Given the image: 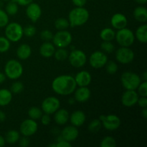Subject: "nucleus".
<instances>
[{
    "instance_id": "obj_20",
    "label": "nucleus",
    "mask_w": 147,
    "mask_h": 147,
    "mask_svg": "<svg viewBox=\"0 0 147 147\" xmlns=\"http://www.w3.org/2000/svg\"><path fill=\"white\" fill-rule=\"evenodd\" d=\"M69 119H70L72 125L76 126V127H80V126H83V124H84V123L86 122V116L84 112L80 110H77L75 111L70 115Z\"/></svg>"
},
{
    "instance_id": "obj_33",
    "label": "nucleus",
    "mask_w": 147,
    "mask_h": 147,
    "mask_svg": "<svg viewBox=\"0 0 147 147\" xmlns=\"http://www.w3.org/2000/svg\"><path fill=\"white\" fill-rule=\"evenodd\" d=\"M102 123L100 119H94L88 125V130L92 133H97L101 128Z\"/></svg>"
},
{
    "instance_id": "obj_41",
    "label": "nucleus",
    "mask_w": 147,
    "mask_h": 147,
    "mask_svg": "<svg viewBox=\"0 0 147 147\" xmlns=\"http://www.w3.org/2000/svg\"><path fill=\"white\" fill-rule=\"evenodd\" d=\"M138 94L140 96L147 97V81H143L138 86Z\"/></svg>"
},
{
    "instance_id": "obj_27",
    "label": "nucleus",
    "mask_w": 147,
    "mask_h": 147,
    "mask_svg": "<svg viewBox=\"0 0 147 147\" xmlns=\"http://www.w3.org/2000/svg\"><path fill=\"white\" fill-rule=\"evenodd\" d=\"M116 32L112 28H104L100 33V37L103 41H112L115 39Z\"/></svg>"
},
{
    "instance_id": "obj_3",
    "label": "nucleus",
    "mask_w": 147,
    "mask_h": 147,
    "mask_svg": "<svg viewBox=\"0 0 147 147\" xmlns=\"http://www.w3.org/2000/svg\"><path fill=\"white\" fill-rule=\"evenodd\" d=\"M23 71L24 69L21 63L14 59L7 61L4 66V74L11 80L20 78L22 76Z\"/></svg>"
},
{
    "instance_id": "obj_10",
    "label": "nucleus",
    "mask_w": 147,
    "mask_h": 147,
    "mask_svg": "<svg viewBox=\"0 0 147 147\" xmlns=\"http://www.w3.org/2000/svg\"><path fill=\"white\" fill-rule=\"evenodd\" d=\"M60 107V102L57 98L54 96L47 97L45 99L41 104L42 111L45 113L53 114L55 113Z\"/></svg>"
},
{
    "instance_id": "obj_51",
    "label": "nucleus",
    "mask_w": 147,
    "mask_h": 147,
    "mask_svg": "<svg viewBox=\"0 0 147 147\" xmlns=\"http://www.w3.org/2000/svg\"><path fill=\"white\" fill-rule=\"evenodd\" d=\"M142 116L144 119H146L147 118V109L146 108H144L142 111Z\"/></svg>"
},
{
    "instance_id": "obj_26",
    "label": "nucleus",
    "mask_w": 147,
    "mask_h": 147,
    "mask_svg": "<svg viewBox=\"0 0 147 147\" xmlns=\"http://www.w3.org/2000/svg\"><path fill=\"white\" fill-rule=\"evenodd\" d=\"M136 39L142 43H146L147 41V24H144L139 26L136 31Z\"/></svg>"
},
{
    "instance_id": "obj_53",
    "label": "nucleus",
    "mask_w": 147,
    "mask_h": 147,
    "mask_svg": "<svg viewBox=\"0 0 147 147\" xmlns=\"http://www.w3.org/2000/svg\"><path fill=\"white\" fill-rule=\"evenodd\" d=\"M135 1L139 4H145L146 3L147 0H135Z\"/></svg>"
},
{
    "instance_id": "obj_25",
    "label": "nucleus",
    "mask_w": 147,
    "mask_h": 147,
    "mask_svg": "<svg viewBox=\"0 0 147 147\" xmlns=\"http://www.w3.org/2000/svg\"><path fill=\"white\" fill-rule=\"evenodd\" d=\"M12 100V93L7 88L0 89V106H5L9 104Z\"/></svg>"
},
{
    "instance_id": "obj_38",
    "label": "nucleus",
    "mask_w": 147,
    "mask_h": 147,
    "mask_svg": "<svg viewBox=\"0 0 147 147\" xmlns=\"http://www.w3.org/2000/svg\"><path fill=\"white\" fill-rule=\"evenodd\" d=\"M24 90V85L22 82L17 81L15 83H12L11 86V93H15V94H17V93H20L21 92L23 91Z\"/></svg>"
},
{
    "instance_id": "obj_22",
    "label": "nucleus",
    "mask_w": 147,
    "mask_h": 147,
    "mask_svg": "<svg viewBox=\"0 0 147 147\" xmlns=\"http://www.w3.org/2000/svg\"><path fill=\"white\" fill-rule=\"evenodd\" d=\"M55 51V47L53 43L50 42H45L40 47V54L42 57L48 58L51 57L54 55Z\"/></svg>"
},
{
    "instance_id": "obj_44",
    "label": "nucleus",
    "mask_w": 147,
    "mask_h": 147,
    "mask_svg": "<svg viewBox=\"0 0 147 147\" xmlns=\"http://www.w3.org/2000/svg\"><path fill=\"white\" fill-rule=\"evenodd\" d=\"M18 142H19V145H20V146L26 147V146H28L29 145H30V139H28L27 136H23L22 138L19 139Z\"/></svg>"
},
{
    "instance_id": "obj_30",
    "label": "nucleus",
    "mask_w": 147,
    "mask_h": 147,
    "mask_svg": "<svg viewBox=\"0 0 147 147\" xmlns=\"http://www.w3.org/2000/svg\"><path fill=\"white\" fill-rule=\"evenodd\" d=\"M6 12L8 15L9 16H13L15 15L17 12H18L19 10V7H18V4L14 1L13 0H11V1H9L7 3V6H6Z\"/></svg>"
},
{
    "instance_id": "obj_14",
    "label": "nucleus",
    "mask_w": 147,
    "mask_h": 147,
    "mask_svg": "<svg viewBox=\"0 0 147 147\" xmlns=\"http://www.w3.org/2000/svg\"><path fill=\"white\" fill-rule=\"evenodd\" d=\"M139 94L135 90H126L121 96V103L126 107H131L137 103Z\"/></svg>"
},
{
    "instance_id": "obj_37",
    "label": "nucleus",
    "mask_w": 147,
    "mask_h": 147,
    "mask_svg": "<svg viewBox=\"0 0 147 147\" xmlns=\"http://www.w3.org/2000/svg\"><path fill=\"white\" fill-rule=\"evenodd\" d=\"M100 47L106 53H111L115 50V46L111 41H103L100 45Z\"/></svg>"
},
{
    "instance_id": "obj_2",
    "label": "nucleus",
    "mask_w": 147,
    "mask_h": 147,
    "mask_svg": "<svg viewBox=\"0 0 147 147\" xmlns=\"http://www.w3.org/2000/svg\"><path fill=\"white\" fill-rule=\"evenodd\" d=\"M90 14L89 11L83 7H77L70 11L68 21L72 27L82 26L88 20Z\"/></svg>"
},
{
    "instance_id": "obj_32",
    "label": "nucleus",
    "mask_w": 147,
    "mask_h": 147,
    "mask_svg": "<svg viewBox=\"0 0 147 147\" xmlns=\"http://www.w3.org/2000/svg\"><path fill=\"white\" fill-rule=\"evenodd\" d=\"M42 115V111L36 106L31 107L28 111V116L30 119L36 121L40 119Z\"/></svg>"
},
{
    "instance_id": "obj_24",
    "label": "nucleus",
    "mask_w": 147,
    "mask_h": 147,
    "mask_svg": "<svg viewBox=\"0 0 147 147\" xmlns=\"http://www.w3.org/2000/svg\"><path fill=\"white\" fill-rule=\"evenodd\" d=\"M134 17L139 22L146 23L147 21V9L146 7L139 6L134 10Z\"/></svg>"
},
{
    "instance_id": "obj_49",
    "label": "nucleus",
    "mask_w": 147,
    "mask_h": 147,
    "mask_svg": "<svg viewBox=\"0 0 147 147\" xmlns=\"http://www.w3.org/2000/svg\"><path fill=\"white\" fill-rule=\"evenodd\" d=\"M6 118L7 116H6L5 113L2 111H0V122H4L6 120Z\"/></svg>"
},
{
    "instance_id": "obj_21",
    "label": "nucleus",
    "mask_w": 147,
    "mask_h": 147,
    "mask_svg": "<svg viewBox=\"0 0 147 147\" xmlns=\"http://www.w3.org/2000/svg\"><path fill=\"white\" fill-rule=\"evenodd\" d=\"M69 117H70V115H69L68 111L66 109H59L55 113L54 120L57 124L63 126V125L66 124L67 122L68 121Z\"/></svg>"
},
{
    "instance_id": "obj_9",
    "label": "nucleus",
    "mask_w": 147,
    "mask_h": 147,
    "mask_svg": "<svg viewBox=\"0 0 147 147\" xmlns=\"http://www.w3.org/2000/svg\"><path fill=\"white\" fill-rule=\"evenodd\" d=\"M69 63L73 67L80 68L87 62V56L86 53L80 50H74L68 55L67 57Z\"/></svg>"
},
{
    "instance_id": "obj_52",
    "label": "nucleus",
    "mask_w": 147,
    "mask_h": 147,
    "mask_svg": "<svg viewBox=\"0 0 147 147\" xmlns=\"http://www.w3.org/2000/svg\"><path fill=\"white\" fill-rule=\"evenodd\" d=\"M5 139H4V138L2 136H1L0 135V147L1 146H4V145H5Z\"/></svg>"
},
{
    "instance_id": "obj_17",
    "label": "nucleus",
    "mask_w": 147,
    "mask_h": 147,
    "mask_svg": "<svg viewBox=\"0 0 147 147\" xmlns=\"http://www.w3.org/2000/svg\"><path fill=\"white\" fill-rule=\"evenodd\" d=\"M79 131L77 127L73 125L65 127L61 131V136L63 139L67 142H73L78 137Z\"/></svg>"
},
{
    "instance_id": "obj_28",
    "label": "nucleus",
    "mask_w": 147,
    "mask_h": 147,
    "mask_svg": "<svg viewBox=\"0 0 147 147\" xmlns=\"http://www.w3.org/2000/svg\"><path fill=\"white\" fill-rule=\"evenodd\" d=\"M20 139V133L16 130H10L7 131L5 135V138H4L5 142L9 144H14L17 143Z\"/></svg>"
},
{
    "instance_id": "obj_57",
    "label": "nucleus",
    "mask_w": 147,
    "mask_h": 147,
    "mask_svg": "<svg viewBox=\"0 0 147 147\" xmlns=\"http://www.w3.org/2000/svg\"><path fill=\"white\" fill-rule=\"evenodd\" d=\"M3 1H11V0H3Z\"/></svg>"
},
{
    "instance_id": "obj_11",
    "label": "nucleus",
    "mask_w": 147,
    "mask_h": 147,
    "mask_svg": "<svg viewBox=\"0 0 147 147\" xmlns=\"http://www.w3.org/2000/svg\"><path fill=\"white\" fill-rule=\"evenodd\" d=\"M134 53L129 47H121L116 50V59L121 64H129L134 59Z\"/></svg>"
},
{
    "instance_id": "obj_46",
    "label": "nucleus",
    "mask_w": 147,
    "mask_h": 147,
    "mask_svg": "<svg viewBox=\"0 0 147 147\" xmlns=\"http://www.w3.org/2000/svg\"><path fill=\"white\" fill-rule=\"evenodd\" d=\"M72 146V144L70 142L62 139V140L58 141L57 143H56V147H70Z\"/></svg>"
},
{
    "instance_id": "obj_6",
    "label": "nucleus",
    "mask_w": 147,
    "mask_h": 147,
    "mask_svg": "<svg viewBox=\"0 0 147 147\" xmlns=\"http://www.w3.org/2000/svg\"><path fill=\"white\" fill-rule=\"evenodd\" d=\"M115 39L121 47H130L134 42L135 35L132 30L125 27L118 30Z\"/></svg>"
},
{
    "instance_id": "obj_5",
    "label": "nucleus",
    "mask_w": 147,
    "mask_h": 147,
    "mask_svg": "<svg viewBox=\"0 0 147 147\" xmlns=\"http://www.w3.org/2000/svg\"><path fill=\"white\" fill-rule=\"evenodd\" d=\"M23 35V27L17 22L8 23L5 27V37L10 42H19Z\"/></svg>"
},
{
    "instance_id": "obj_47",
    "label": "nucleus",
    "mask_w": 147,
    "mask_h": 147,
    "mask_svg": "<svg viewBox=\"0 0 147 147\" xmlns=\"http://www.w3.org/2000/svg\"><path fill=\"white\" fill-rule=\"evenodd\" d=\"M13 1H15L18 5L21 6H27L30 3L33 2V0H13Z\"/></svg>"
},
{
    "instance_id": "obj_54",
    "label": "nucleus",
    "mask_w": 147,
    "mask_h": 147,
    "mask_svg": "<svg viewBox=\"0 0 147 147\" xmlns=\"http://www.w3.org/2000/svg\"><path fill=\"white\" fill-rule=\"evenodd\" d=\"M142 78H143L144 79V81H147V73L146 72H144L143 74V76H142Z\"/></svg>"
},
{
    "instance_id": "obj_15",
    "label": "nucleus",
    "mask_w": 147,
    "mask_h": 147,
    "mask_svg": "<svg viewBox=\"0 0 147 147\" xmlns=\"http://www.w3.org/2000/svg\"><path fill=\"white\" fill-rule=\"evenodd\" d=\"M26 14L27 17L33 22H36L42 15V9L37 3L32 2L27 5L26 9Z\"/></svg>"
},
{
    "instance_id": "obj_16",
    "label": "nucleus",
    "mask_w": 147,
    "mask_h": 147,
    "mask_svg": "<svg viewBox=\"0 0 147 147\" xmlns=\"http://www.w3.org/2000/svg\"><path fill=\"white\" fill-rule=\"evenodd\" d=\"M111 24L113 28L116 30L125 28L128 24V20L126 16L121 13H116L112 16L111 19Z\"/></svg>"
},
{
    "instance_id": "obj_31",
    "label": "nucleus",
    "mask_w": 147,
    "mask_h": 147,
    "mask_svg": "<svg viewBox=\"0 0 147 147\" xmlns=\"http://www.w3.org/2000/svg\"><path fill=\"white\" fill-rule=\"evenodd\" d=\"M68 55V52L67 51V50H65V48L58 47V49L55 51L53 55L55 56V58L58 61H64L67 58Z\"/></svg>"
},
{
    "instance_id": "obj_7",
    "label": "nucleus",
    "mask_w": 147,
    "mask_h": 147,
    "mask_svg": "<svg viewBox=\"0 0 147 147\" xmlns=\"http://www.w3.org/2000/svg\"><path fill=\"white\" fill-rule=\"evenodd\" d=\"M53 42L57 47L65 48L71 44L73 41V36L70 32L67 30H59L57 32L53 34Z\"/></svg>"
},
{
    "instance_id": "obj_19",
    "label": "nucleus",
    "mask_w": 147,
    "mask_h": 147,
    "mask_svg": "<svg viewBox=\"0 0 147 147\" xmlns=\"http://www.w3.org/2000/svg\"><path fill=\"white\" fill-rule=\"evenodd\" d=\"M74 98L76 99V101L79 102V103H85L87 101L90 97V89L88 88V86H83V87H80L78 89L75 90Z\"/></svg>"
},
{
    "instance_id": "obj_45",
    "label": "nucleus",
    "mask_w": 147,
    "mask_h": 147,
    "mask_svg": "<svg viewBox=\"0 0 147 147\" xmlns=\"http://www.w3.org/2000/svg\"><path fill=\"white\" fill-rule=\"evenodd\" d=\"M137 103L140 107L142 108V109H144V108H146L147 107V98L144 97V96H141V98L139 97Z\"/></svg>"
},
{
    "instance_id": "obj_50",
    "label": "nucleus",
    "mask_w": 147,
    "mask_h": 147,
    "mask_svg": "<svg viewBox=\"0 0 147 147\" xmlns=\"http://www.w3.org/2000/svg\"><path fill=\"white\" fill-rule=\"evenodd\" d=\"M6 78H7V76H6V75L4 74V73L0 72V84H1V83H4V82L6 80Z\"/></svg>"
},
{
    "instance_id": "obj_42",
    "label": "nucleus",
    "mask_w": 147,
    "mask_h": 147,
    "mask_svg": "<svg viewBox=\"0 0 147 147\" xmlns=\"http://www.w3.org/2000/svg\"><path fill=\"white\" fill-rule=\"evenodd\" d=\"M40 37L42 40L45 42H50V40H53V34L50 30H45L40 32Z\"/></svg>"
},
{
    "instance_id": "obj_4",
    "label": "nucleus",
    "mask_w": 147,
    "mask_h": 147,
    "mask_svg": "<svg viewBox=\"0 0 147 147\" xmlns=\"http://www.w3.org/2000/svg\"><path fill=\"white\" fill-rule=\"evenodd\" d=\"M121 82L126 90H136L142 83V79L139 75L133 72H124L121 76Z\"/></svg>"
},
{
    "instance_id": "obj_8",
    "label": "nucleus",
    "mask_w": 147,
    "mask_h": 147,
    "mask_svg": "<svg viewBox=\"0 0 147 147\" xmlns=\"http://www.w3.org/2000/svg\"><path fill=\"white\" fill-rule=\"evenodd\" d=\"M103 127L108 131H113L119 129L121 126V119L116 115H101L99 117Z\"/></svg>"
},
{
    "instance_id": "obj_29",
    "label": "nucleus",
    "mask_w": 147,
    "mask_h": 147,
    "mask_svg": "<svg viewBox=\"0 0 147 147\" xmlns=\"http://www.w3.org/2000/svg\"><path fill=\"white\" fill-rule=\"evenodd\" d=\"M55 27L57 30H66L70 27L68 20L63 17L57 19L55 22Z\"/></svg>"
},
{
    "instance_id": "obj_12",
    "label": "nucleus",
    "mask_w": 147,
    "mask_h": 147,
    "mask_svg": "<svg viewBox=\"0 0 147 147\" xmlns=\"http://www.w3.org/2000/svg\"><path fill=\"white\" fill-rule=\"evenodd\" d=\"M108 62V57L102 51H96L92 53L89 58V63L92 67L96 69L101 68L106 65Z\"/></svg>"
},
{
    "instance_id": "obj_18",
    "label": "nucleus",
    "mask_w": 147,
    "mask_h": 147,
    "mask_svg": "<svg viewBox=\"0 0 147 147\" xmlns=\"http://www.w3.org/2000/svg\"><path fill=\"white\" fill-rule=\"evenodd\" d=\"M74 78L77 86H78L79 87H83V86H88L90 84L92 76L87 70H82L76 74Z\"/></svg>"
},
{
    "instance_id": "obj_43",
    "label": "nucleus",
    "mask_w": 147,
    "mask_h": 147,
    "mask_svg": "<svg viewBox=\"0 0 147 147\" xmlns=\"http://www.w3.org/2000/svg\"><path fill=\"white\" fill-rule=\"evenodd\" d=\"M40 120H41V123H42L44 126H47V125L50 124V121H51V119L50 117V114H47V113H45V114L42 115L41 118H40Z\"/></svg>"
},
{
    "instance_id": "obj_55",
    "label": "nucleus",
    "mask_w": 147,
    "mask_h": 147,
    "mask_svg": "<svg viewBox=\"0 0 147 147\" xmlns=\"http://www.w3.org/2000/svg\"><path fill=\"white\" fill-rule=\"evenodd\" d=\"M75 102H76V99L75 98H70L69 99V103H70V104H74Z\"/></svg>"
},
{
    "instance_id": "obj_34",
    "label": "nucleus",
    "mask_w": 147,
    "mask_h": 147,
    "mask_svg": "<svg viewBox=\"0 0 147 147\" xmlns=\"http://www.w3.org/2000/svg\"><path fill=\"white\" fill-rule=\"evenodd\" d=\"M10 48V41L6 37H0V53H4Z\"/></svg>"
},
{
    "instance_id": "obj_23",
    "label": "nucleus",
    "mask_w": 147,
    "mask_h": 147,
    "mask_svg": "<svg viewBox=\"0 0 147 147\" xmlns=\"http://www.w3.org/2000/svg\"><path fill=\"white\" fill-rule=\"evenodd\" d=\"M32 54V48L29 45L22 44L17 49V56L20 60L28 59Z\"/></svg>"
},
{
    "instance_id": "obj_13",
    "label": "nucleus",
    "mask_w": 147,
    "mask_h": 147,
    "mask_svg": "<svg viewBox=\"0 0 147 147\" xmlns=\"http://www.w3.org/2000/svg\"><path fill=\"white\" fill-rule=\"evenodd\" d=\"M38 129V124L34 120L28 119L21 123L20 127V132L24 136H31L34 135Z\"/></svg>"
},
{
    "instance_id": "obj_48",
    "label": "nucleus",
    "mask_w": 147,
    "mask_h": 147,
    "mask_svg": "<svg viewBox=\"0 0 147 147\" xmlns=\"http://www.w3.org/2000/svg\"><path fill=\"white\" fill-rule=\"evenodd\" d=\"M72 1L76 7H84L87 0H72Z\"/></svg>"
},
{
    "instance_id": "obj_35",
    "label": "nucleus",
    "mask_w": 147,
    "mask_h": 147,
    "mask_svg": "<svg viewBox=\"0 0 147 147\" xmlns=\"http://www.w3.org/2000/svg\"><path fill=\"white\" fill-rule=\"evenodd\" d=\"M106 70L109 74L110 75H114L117 73L118 70H119V67L116 63L114 61H109L106 63Z\"/></svg>"
},
{
    "instance_id": "obj_1",
    "label": "nucleus",
    "mask_w": 147,
    "mask_h": 147,
    "mask_svg": "<svg viewBox=\"0 0 147 147\" xmlns=\"http://www.w3.org/2000/svg\"><path fill=\"white\" fill-rule=\"evenodd\" d=\"M77 87L75 78L69 75H62L56 77L52 83L53 91L61 96L70 95Z\"/></svg>"
},
{
    "instance_id": "obj_36",
    "label": "nucleus",
    "mask_w": 147,
    "mask_h": 147,
    "mask_svg": "<svg viewBox=\"0 0 147 147\" xmlns=\"http://www.w3.org/2000/svg\"><path fill=\"white\" fill-rule=\"evenodd\" d=\"M101 147H115L116 146V142L114 138L111 136H106L100 142Z\"/></svg>"
},
{
    "instance_id": "obj_56",
    "label": "nucleus",
    "mask_w": 147,
    "mask_h": 147,
    "mask_svg": "<svg viewBox=\"0 0 147 147\" xmlns=\"http://www.w3.org/2000/svg\"><path fill=\"white\" fill-rule=\"evenodd\" d=\"M49 146H53V147H56V144H52L49 145Z\"/></svg>"
},
{
    "instance_id": "obj_39",
    "label": "nucleus",
    "mask_w": 147,
    "mask_h": 147,
    "mask_svg": "<svg viewBox=\"0 0 147 147\" xmlns=\"http://www.w3.org/2000/svg\"><path fill=\"white\" fill-rule=\"evenodd\" d=\"M36 32H37V30L35 27L31 24L26 26L24 28H23V34L27 37H33L36 34Z\"/></svg>"
},
{
    "instance_id": "obj_40",
    "label": "nucleus",
    "mask_w": 147,
    "mask_h": 147,
    "mask_svg": "<svg viewBox=\"0 0 147 147\" xmlns=\"http://www.w3.org/2000/svg\"><path fill=\"white\" fill-rule=\"evenodd\" d=\"M9 23V15L5 11L0 9V28L5 27Z\"/></svg>"
}]
</instances>
